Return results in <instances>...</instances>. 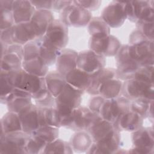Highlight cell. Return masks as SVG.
<instances>
[{"mask_svg": "<svg viewBox=\"0 0 154 154\" xmlns=\"http://www.w3.org/2000/svg\"><path fill=\"white\" fill-rule=\"evenodd\" d=\"M8 77L14 88L25 90L31 95L46 88L45 78L29 74L22 68L8 72Z\"/></svg>", "mask_w": 154, "mask_h": 154, "instance_id": "1", "label": "cell"}, {"mask_svg": "<svg viewBox=\"0 0 154 154\" xmlns=\"http://www.w3.org/2000/svg\"><path fill=\"white\" fill-rule=\"evenodd\" d=\"M116 57V78L125 81L134 78L140 66L132 58L129 52V45L122 46Z\"/></svg>", "mask_w": 154, "mask_h": 154, "instance_id": "2", "label": "cell"}, {"mask_svg": "<svg viewBox=\"0 0 154 154\" xmlns=\"http://www.w3.org/2000/svg\"><path fill=\"white\" fill-rule=\"evenodd\" d=\"M82 93L67 83L55 97V108L61 116L72 112L80 106Z\"/></svg>", "mask_w": 154, "mask_h": 154, "instance_id": "3", "label": "cell"}, {"mask_svg": "<svg viewBox=\"0 0 154 154\" xmlns=\"http://www.w3.org/2000/svg\"><path fill=\"white\" fill-rule=\"evenodd\" d=\"M123 96L130 101L143 99L148 102L153 101V84H149L134 78L123 83Z\"/></svg>", "mask_w": 154, "mask_h": 154, "instance_id": "4", "label": "cell"}, {"mask_svg": "<svg viewBox=\"0 0 154 154\" xmlns=\"http://www.w3.org/2000/svg\"><path fill=\"white\" fill-rule=\"evenodd\" d=\"M130 103L131 101L124 96L105 99L99 115L102 119L114 123L120 116L130 110Z\"/></svg>", "mask_w": 154, "mask_h": 154, "instance_id": "5", "label": "cell"}, {"mask_svg": "<svg viewBox=\"0 0 154 154\" xmlns=\"http://www.w3.org/2000/svg\"><path fill=\"white\" fill-rule=\"evenodd\" d=\"M30 135L22 131L1 135L0 153H26L25 146Z\"/></svg>", "mask_w": 154, "mask_h": 154, "instance_id": "6", "label": "cell"}, {"mask_svg": "<svg viewBox=\"0 0 154 154\" xmlns=\"http://www.w3.org/2000/svg\"><path fill=\"white\" fill-rule=\"evenodd\" d=\"M92 19L91 13L73 3L66 7L60 15V20L67 26L83 27Z\"/></svg>", "mask_w": 154, "mask_h": 154, "instance_id": "7", "label": "cell"}, {"mask_svg": "<svg viewBox=\"0 0 154 154\" xmlns=\"http://www.w3.org/2000/svg\"><path fill=\"white\" fill-rule=\"evenodd\" d=\"M21 121L22 131L29 135L46 123L44 119L43 109L32 103L19 114Z\"/></svg>", "mask_w": 154, "mask_h": 154, "instance_id": "8", "label": "cell"}, {"mask_svg": "<svg viewBox=\"0 0 154 154\" xmlns=\"http://www.w3.org/2000/svg\"><path fill=\"white\" fill-rule=\"evenodd\" d=\"M132 142L134 147L128 150V153L148 154L153 152V130L150 128H143L132 132Z\"/></svg>", "mask_w": 154, "mask_h": 154, "instance_id": "9", "label": "cell"}, {"mask_svg": "<svg viewBox=\"0 0 154 154\" xmlns=\"http://www.w3.org/2000/svg\"><path fill=\"white\" fill-rule=\"evenodd\" d=\"M100 17L109 28L120 27L127 19L126 2L112 1L104 8Z\"/></svg>", "mask_w": 154, "mask_h": 154, "instance_id": "10", "label": "cell"}, {"mask_svg": "<svg viewBox=\"0 0 154 154\" xmlns=\"http://www.w3.org/2000/svg\"><path fill=\"white\" fill-rule=\"evenodd\" d=\"M117 38L111 34L102 37H91L90 49L105 57L116 56L121 48Z\"/></svg>", "mask_w": 154, "mask_h": 154, "instance_id": "11", "label": "cell"}, {"mask_svg": "<svg viewBox=\"0 0 154 154\" xmlns=\"http://www.w3.org/2000/svg\"><path fill=\"white\" fill-rule=\"evenodd\" d=\"M105 57L91 50L83 51L78 53L77 58V68L93 75L105 67Z\"/></svg>", "mask_w": 154, "mask_h": 154, "instance_id": "12", "label": "cell"}, {"mask_svg": "<svg viewBox=\"0 0 154 154\" xmlns=\"http://www.w3.org/2000/svg\"><path fill=\"white\" fill-rule=\"evenodd\" d=\"M23 61V46L17 44L7 46L1 55V70L9 72L21 69Z\"/></svg>", "mask_w": 154, "mask_h": 154, "instance_id": "13", "label": "cell"}, {"mask_svg": "<svg viewBox=\"0 0 154 154\" xmlns=\"http://www.w3.org/2000/svg\"><path fill=\"white\" fill-rule=\"evenodd\" d=\"M45 36L54 46L62 50L68 43V26L60 19H54L48 27Z\"/></svg>", "mask_w": 154, "mask_h": 154, "instance_id": "14", "label": "cell"}, {"mask_svg": "<svg viewBox=\"0 0 154 154\" xmlns=\"http://www.w3.org/2000/svg\"><path fill=\"white\" fill-rule=\"evenodd\" d=\"M129 45L132 58L140 66H153V41L147 40L137 45Z\"/></svg>", "mask_w": 154, "mask_h": 154, "instance_id": "15", "label": "cell"}, {"mask_svg": "<svg viewBox=\"0 0 154 154\" xmlns=\"http://www.w3.org/2000/svg\"><path fill=\"white\" fill-rule=\"evenodd\" d=\"M31 94L21 89L14 88L13 91L6 97L5 105L8 111L20 114L32 105Z\"/></svg>", "mask_w": 154, "mask_h": 154, "instance_id": "16", "label": "cell"}, {"mask_svg": "<svg viewBox=\"0 0 154 154\" xmlns=\"http://www.w3.org/2000/svg\"><path fill=\"white\" fill-rule=\"evenodd\" d=\"M120 131L117 129L104 138L103 139L93 142L87 153H116L120 144Z\"/></svg>", "mask_w": 154, "mask_h": 154, "instance_id": "17", "label": "cell"}, {"mask_svg": "<svg viewBox=\"0 0 154 154\" xmlns=\"http://www.w3.org/2000/svg\"><path fill=\"white\" fill-rule=\"evenodd\" d=\"M99 114L91 111L88 107L80 106L74 111L73 122L70 129L73 131H87L100 117Z\"/></svg>", "mask_w": 154, "mask_h": 154, "instance_id": "18", "label": "cell"}, {"mask_svg": "<svg viewBox=\"0 0 154 154\" xmlns=\"http://www.w3.org/2000/svg\"><path fill=\"white\" fill-rule=\"evenodd\" d=\"M78 53L70 49H62L55 62L57 71L65 76L77 68V58Z\"/></svg>", "mask_w": 154, "mask_h": 154, "instance_id": "19", "label": "cell"}, {"mask_svg": "<svg viewBox=\"0 0 154 154\" xmlns=\"http://www.w3.org/2000/svg\"><path fill=\"white\" fill-rule=\"evenodd\" d=\"M143 120L140 115L129 110L120 116L114 125L119 131L133 132L143 126Z\"/></svg>", "mask_w": 154, "mask_h": 154, "instance_id": "20", "label": "cell"}, {"mask_svg": "<svg viewBox=\"0 0 154 154\" xmlns=\"http://www.w3.org/2000/svg\"><path fill=\"white\" fill-rule=\"evenodd\" d=\"M54 20V15L51 10H35L30 23L35 30L37 38L45 35L48 27Z\"/></svg>", "mask_w": 154, "mask_h": 154, "instance_id": "21", "label": "cell"}, {"mask_svg": "<svg viewBox=\"0 0 154 154\" xmlns=\"http://www.w3.org/2000/svg\"><path fill=\"white\" fill-rule=\"evenodd\" d=\"M35 10L31 1L14 0L12 12L15 24L29 22Z\"/></svg>", "mask_w": 154, "mask_h": 154, "instance_id": "22", "label": "cell"}, {"mask_svg": "<svg viewBox=\"0 0 154 154\" xmlns=\"http://www.w3.org/2000/svg\"><path fill=\"white\" fill-rule=\"evenodd\" d=\"M35 41L39 48V57L49 67L55 64L57 58L61 50L54 46L43 35L37 38Z\"/></svg>", "mask_w": 154, "mask_h": 154, "instance_id": "23", "label": "cell"}, {"mask_svg": "<svg viewBox=\"0 0 154 154\" xmlns=\"http://www.w3.org/2000/svg\"><path fill=\"white\" fill-rule=\"evenodd\" d=\"M37 38L35 30L30 22L15 24L13 26V39L14 44L23 46Z\"/></svg>", "mask_w": 154, "mask_h": 154, "instance_id": "24", "label": "cell"}, {"mask_svg": "<svg viewBox=\"0 0 154 154\" xmlns=\"http://www.w3.org/2000/svg\"><path fill=\"white\" fill-rule=\"evenodd\" d=\"M66 82L76 89L84 92L87 91L90 86L91 75L76 68L65 76Z\"/></svg>", "mask_w": 154, "mask_h": 154, "instance_id": "25", "label": "cell"}, {"mask_svg": "<svg viewBox=\"0 0 154 154\" xmlns=\"http://www.w3.org/2000/svg\"><path fill=\"white\" fill-rule=\"evenodd\" d=\"M116 129L114 123L105 120L100 117L91 125L87 131L91 135L93 142H97L103 139Z\"/></svg>", "mask_w": 154, "mask_h": 154, "instance_id": "26", "label": "cell"}, {"mask_svg": "<svg viewBox=\"0 0 154 154\" xmlns=\"http://www.w3.org/2000/svg\"><path fill=\"white\" fill-rule=\"evenodd\" d=\"M116 78V70L104 67L91 75V84L87 92L91 95H98V91L101 85L107 80Z\"/></svg>", "mask_w": 154, "mask_h": 154, "instance_id": "27", "label": "cell"}, {"mask_svg": "<svg viewBox=\"0 0 154 154\" xmlns=\"http://www.w3.org/2000/svg\"><path fill=\"white\" fill-rule=\"evenodd\" d=\"M123 82L121 80L114 78L105 81L99 88L98 95L105 99L116 98L122 93Z\"/></svg>", "mask_w": 154, "mask_h": 154, "instance_id": "28", "label": "cell"}, {"mask_svg": "<svg viewBox=\"0 0 154 154\" xmlns=\"http://www.w3.org/2000/svg\"><path fill=\"white\" fill-rule=\"evenodd\" d=\"M45 79L46 88L54 97L61 93L67 84L65 77L57 71L48 72Z\"/></svg>", "mask_w": 154, "mask_h": 154, "instance_id": "29", "label": "cell"}, {"mask_svg": "<svg viewBox=\"0 0 154 154\" xmlns=\"http://www.w3.org/2000/svg\"><path fill=\"white\" fill-rule=\"evenodd\" d=\"M1 135L22 131L19 114L11 111L6 112L1 119Z\"/></svg>", "mask_w": 154, "mask_h": 154, "instance_id": "30", "label": "cell"}, {"mask_svg": "<svg viewBox=\"0 0 154 154\" xmlns=\"http://www.w3.org/2000/svg\"><path fill=\"white\" fill-rule=\"evenodd\" d=\"M153 3V1H133L126 2V13L127 19L137 23L144 10Z\"/></svg>", "mask_w": 154, "mask_h": 154, "instance_id": "31", "label": "cell"}, {"mask_svg": "<svg viewBox=\"0 0 154 154\" xmlns=\"http://www.w3.org/2000/svg\"><path fill=\"white\" fill-rule=\"evenodd\" d=\"M22 68L28 73L45 78L48 73V66L38 57L37 58L23 61Z\"/></svg>", "mask_w": 154, "mask_h": 154, "instance_id": "32", "label": "cell"}, {"mask_svg": "<svg viewBox=\"0 0 154 154\" xmlns=\"http://www.w3.org/2000/svg\"><path fill=\"white\" fill-rule=\"evenodd\" d=\"M93 139L89 133L84 131H78L72 138V147L76 152H86L91 144Z\"/></svg>", "mask_w": 154, "mask_h": 154, "instance_id": "33", "label": "cell"}, {"mask_svg": "<svg viewBox=\"0 0 154 154\" xmlns=\"http://www.w3.org/2000/svg\"><path fill=\"white\" fill-rule=\"evenodd\" d=\"M153 101L148 102L143 99L131 101L130 110L138 114L143 119L153 118Z\"/></svg>", "mask_w": 154, "mask_h": 154, "instance_id": "34", "label": "cell"}, {"mask_svg": "<svg viewBox=\"0 0 154 154\" xmlns=\"http://www.w3.org/2000/svg\"><path fill=\"white\" fill-rule=\"evenodd\" d=\"M91 37H102L110 34V28L100 17H93L88 25Z\"/></svg>", "mask_w": 154, "mask_h": 154, "instance_id": "35", "label": "cell"}, {"mask_svg": "<svg viewBox=\"0 0 154 154\" xmlns=\"http://www.w3.org/2000/svg\"><path fill=\"white\" fill-rule=\"evenodd\" d=\"M35 105L45 109L55 107V97H54L46 88L31 95Z\"/></svg>", "mask_w": 154, "mask_h": 154, "instance_id": "36", "label": "cell"}, {"mask_svg": "<svg viewBox=\"0 0 154 154\" xmlns=\"http://www.w3.org/2000/svg\"><path fill=\"white\" fill-rule=\"evenodd\" d=\"M72 153V146L67 142L59 138L48 143L44 151V153L70 154Z\"/></svg>", "mask_w": 154, "mask_h": 154, "instance_id": "37", "label": "cell"}, {"mask_svg": "<svg viewBox=\"0 0 154 154\" xmlns=\"http://www.w3.org/2000/svg\"><path fill=\"white\" fill-rule=\"evenodd\" d=\"M58 129H59L58 128H56V127H54L49 125H45L39 128L31 135H34L37 137H38L48 143L58 138V137H59Z\"/></svg>", "mask_w": 154, "mask_h": 154, "instance_id": "38", "label": "cell"}, {"mask_svg": "<svg viewBox=\"0 0 154 154\" xmlns=\"http://www.w3.org/2000/svg\"><path fill=\"white\" fill-rule=\"evenodd\" d=\"M47 144L48 143L40 137L34 135H31L25 146L26 153H44V151Z\"/></svg>", "mask_w": 154, "mask_h": 154, "instance_id": "39", "label": "cell"}, {"mask_svg": "<svg viewBox=\"0 0 154 154\" xmlns=\"http://www.w3.org/2000/svg\"><path fill=\"white\" fill-rule=\"evenodd\" d=\"M43 112L46 125L58 128L61 127V115L55 107L45 108Z\"/></svg>", "mask_w": 154, "mask_h": 154, "instance_id": "40", "label": "cell"}, {"mask_svg": "<svg viewBox=\"0 0 154 154\" xmlns=\"http://www.w3.org/2000/svg\"><path fill=\"white\" fill-rule=\"evenodd\" d=\"M14 89V87L10 83L8 77V72L1 70L0 73V96L1 101L5 104V99L6 97L13 91Z\"/></svg>", "mask_w": 154, "mask_h": 154, "instance_id": "41", "label": "cell"}, {"mask_svg": "<svg viewBox=\"0 0 154 154\" xmlns=\"http://www.w3.org/2000/svg\"><path fill=\"white\" fill-rule=\"evenodd\" d=\"M153 66H140L137 70L134 79L149 84H153Z\"/></svg>", "mask_w": 154, "mask_h": 154, "instance_id": "42", "label": "cell"}, {"mask_svg": "<svg viewBox=\"0 0 154 154\" xmlns=\"http://www.w3.org/2000/svg\"><path fill=\"white\" fill-rule=\"evenodd\" d=\"M39 57V48L34 40L31 41L23 46V61L30 60Z\"/></svg>", "mask_w": 154, "mask_h": 154, "instance_id": "43", "label": "cell"}, {"mask_svg": "<svg viewBox=\"0 0 154 154\" xmlns=\"http://www.w3.org/2000/svg\"><path fill=\"white\" fill-rule=\"evenodd\" d=\"M1 10V31L11 28L15 25L13 12L11 10Z\"/></svg>", "mask_w": 154, "mask_h": 154, "instance_id": "44", "label": "cell"}, {"mask_svg": "<svg viewBox=\"0 0 154 154\" xmlns=\"http://www.w3.org/2000/svg\"><path fill=\"white\" fill-rule=\"evenodd\" d=\"M137 29H138L144 37L149 40L153 41L154 38V26L153 22H138Z\"/></svg>", "mask_w": 154, "mask_h": 154, "instance_id": "45", "label": "cell"}, {"mask_svg": "<svg viewBox=\"0 0 154 154\" xmlns=\"http://www.w3.org/2000/svg\"><path fill=\"white\" fill-rule=\"evenodd\" d=\"M73 2L75 4L79 5V7L90 12L91 11H94L97 10L102 3V1H88V0L73 1Z\"/></svg>", "mask_w": 154, "mask_h": 154, "instance_id": "46", "label": "cell"}, {"mask_svg": "<svg viewBox=\"0 0 154 154\" xmlns=\"http://www.w3.org/2000/svg\"><path fill=\"white\" fill-rule=\"evenodd\" d=\"M105 100V99L100 95H95L90 100L88 108L91 111L99 114L101 107Z\"/></svg>", "mask_w": 154, "mask_h": 154, "instance_id": "47", "label": "cell"}, {"mask_svg": "<svg viewBox=\"0 0 154 154\" xmlns=\"http://www.w3.org/2000/svg\"><path fill=\"white\" fill-rule=\"evenodd\" d=\"M0 38L1 43L7 46L14 44L13 39V26L8 29L1 31Z\"/></svg>", "mask_w": 154, "mask_h": 154, "instance_id": "48", "label": "cell"}, {"mask_svg": "<svg viewBox=\"0 0 154 154\" xmlns=\"http://www.w3.org/2000/svg\"><path fill=\"white\" fill-rule=\"evenodd\" d=\"M147 40L148 39L144 37V35L138 29H136L134 31H133L131 34L129 36V42L130 45H134Z\"/></svg>", "mask_w": 154, "mask_h": 154, "instance_id": "49", "label": "cell"}, {"mask_svg": "<svg viewBox=\"0 0 154 154\" xmlns=\"http://www.w3.org/2000/svg\"><path fill=\"white\" fill-rule=\"evenodd\" d=\"M31 2L35 10H47L52 9L53 1H31Z\"/></svg>", "mask_w": 154, "mask_h": 154, "instance_id": "50", "label": "cell"}, {"mask_svg": "<svg viewBox=\"0 0 154 154\" xmlns=\"http://www.w3.org/2000/svg\"><path fill=\"white\" fill-rule=\"evenodd\" d=\"M72 3L73 1H53L52 10L55 11H63Z\"/></svg>", "mask_w": 154, "mask_h": 154, "instance_id": "51", "label": "cell"}, {"mask_svg": "<svg viewBox=\"0 0 154 154\" xmlns=\"http://www.w3.org/2000/svg\"><path fill=\"white\" fill-rule=\"evenodd\" d=\"M14 1L10 0H1L0 1V9H4L12 11Z\"/></svg>", "mask_w": 154, "mask_h": 154, "instance_id": "52", "label": "cell"}]
</instances>
